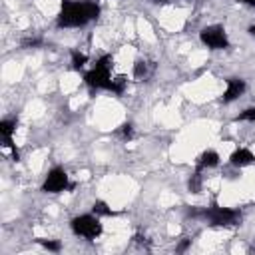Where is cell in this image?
I'll list each match as a JSON object with an SVG mask.
<instances>
[{
    "mask_svg": "<svg viewBox=\"0 0 255 255\" xmlns=\"http://www.w3.org/2000/svg\"><path fill=\"white\" fill-rule=\"evenodd\" d=\"M100 6L96 2H72L64 0L62 10L58 14V26L62 28H78L88 24L90 20L98 18Z\"/></svg>",
    "mask_w": 255,
    "mask_h": 255,
    "instance_id": "6da1fadb",
    "label": "cell"
},
{
    "mask_svg": "<svg viewBox=\"0 0 255 255\" xmlns=\"http://www.w3.org/2000/svg\"><path fill=\"white\" fill-rule=\"evenodd\" d=\"M72 231L80 237H86V239H96L100 237L102 233V223L98 219V215H78L72 219Z\"/></svg>",
    "mask_w": 255,
    "mask_h": 255,
    "instance_id": "7a4b0ae2",
    "label": "cell"
},
{
    "mask_svg": "<svg viewBox=\"0 0 255 255\" xmlns=\"http://www.w3.org/2000/svg\"><path fill=\"white\" fill-rule=\"evenodd\" d=\"M201 215H203L211 225H215V227L235 225L237 219H239V211L229 209V207H211V209H205Z\"/></svg>",
    "mask_w": 255,
    "mask_h": 255,
    "instance_id": "3957f363",
    "label": "cell"
},
{
    "mask_svg": "<svg viewBox=\"0 0 255 255\" xmlns=\"http://www.w3.org/2000/svg\"><path fill=\"white\" fill-rule=\"evenodd\" d=\"M199 38L201 42L211 48V50H223L229 46V38L225 34V30L221 26H205L201 32H199Z\"/></svg>",
    "mask_w": 255,
    "mask_h": 255,
    "instance_id": "277c9868",
    "label": "cell"
},
{
    "mask_svg": "<svg viewBox=\"0 0 255 255\" xmlns=\"http://www.w3.org/2000/svg\"><path fill=\"white\" fill-rule=\"evenodd\" d=\"M84 80H86V84L90 88H96V90H110L112 88L110 68H104V66H98V64L90 72H86Z\"/></svg>",
    "mask_w": 255,
    "mask_h": 255,
    "instance_id": "5b68a950",
    "label": "cell"
},
{
    "mask_svg": "<svg viewBox=\"0 0 255 255\" xmlns=\"http://www.w3.org/2000/svg\"><path fill=\"white\" fill-rule=\"evenodd\" d=\"M70 185H72V183L68 181V173H66L62 167H54V169L48 173V177H46L42 189H44L46 193H60V191L68 189Z\"/></svg>",
    "mask_w": 255,
    "mask_h": 255,
    "instance_id": "8992f818",
    "label": "cell"
},
{
    "mask_svg": "<svg viewBox=\"0 0 255 255\" xmlns=\"http://www.w3.org/2000/svg\"><path fill=\"white\" fill-rule=\"evenodd\" d=\"M243 92H245V82L239 78H231V80H227V90L223 92V102H233Z\"/></svg>",
    "mask_w": 255,
    "mask_h": 255,
    "instance_id": "52a82bcc",
    "label": "cell"
},
{
    "mask_svg": "<svg viewBox=\"0 0 255 255\" xmlns=\"http://www.w3.org/2000/svg\"><path fill=\"white\" fill-rule=\"evenodd\" d=\"M253 159H255V155H253L247 147H239V149H235V151L231 153V157H229L231 165H235V167L249 165V163H253Z\"/></svg>",
    "mask_w": 255,
    "mask_h": 255,
    "instance_id": "ba28073f",
    "label": "cell"
},
{
    "mask_svg": "<svg viewBox=\"0 0 255 255\" xmlns=\"http://www.w3.org/2000/svg\"><path fill=\"white\" fill-rule=\"evenodd\" d=\"M217 163H219V153L213 151V149H207V151H203L199 155V169H203V167H215Z\"/></svg>",
    "mask_w": 255,
    "mask_h": 255,
    "instance_id": "9c48e42d",
    "label": "cell"
},
{
    "mask_svg": "<svg viewBox=\"0 0 255 255\" xmlns=\"http://www.w3.org/2000/svg\"><path fill=\"white\" fill-rule=\"evenodd\" d=\"M86 62H88V56L86 54H82V52H72V66H74V70H82L84 66H86Z\"/></svg>",
    "mask_w": 255,
    "mask_h": 255,
    "instance_id": "30bf717a",
    "label": "cell"
},
{
    "mask_svg": "<svg viewBox=\"0 0 255 255\" xmlns=\"http://www.w3.org/2000/svg\"><path fill=\"white\" fill-rule=\"evenodd\" d=\"M126 84H128V80L124 78V76H118V78H114L112 80V92L114 94H124V90H126Z\"/></svg>",
    "mask_w": 255,
    "mask_h": 255,
    "instance_id": "8fae6325",
    "label": "cell"
},
{
    "mask_svg": "<svg viewBox=\"0 0 255 255\" xmlns=\"http://www.w3.org/2000/svg\"><path fill=\"white\" fill-rule=\"evenodd\" d=\"M92 209H94V213H96V215H114V211H112L104 201H96Z\"/></svg>",
    "mask_w": 255,
    "mask_h": 255,
    "instance_id": "7c38bea8",
    "label": "cell"
},
{
    "mask_svg": "<svg viewBox=\"0 0 255 255\" xmlns=\"http://www.w3.org/2000/svg\"><path fill=\"white\" fill-rule=\"evenodd\" d=\"M145 72H147L145 62H143V60H135V64H133V76H135V78H143Z\"/></svg>",
    "mask_w": 255,
    "mask_h": 255,
    "instance_id": "4fadbf2b",
    "label": "cell"
},
{
    "mask_svg": "<svg viewBox=\"0 0 255 255\" xmlns=\"http://www.w3.org/2000/svg\"><path fill=\"white\" fill-rule=\"evenodd\" d=\"M38 243L44 247V249H48V251H60L62 249V245H60V241H50V239H38Z\"/></svg>",
    "mask_w": 255,
    "mask_h": 255,
    "instance_id": "5bb4252c",
    "label": "cell"
},
{
    "mask_svg": "<svg viewBox=\"0 0 255 255\" xmlns=\"http://www.w3.org/2000/svg\"><path fill=\"white\" fill-rule=\"evenodd\" d=\"M239 122H255V108H247L237 116Z\"/></svg>",
    "mask_w": 255,
    "mask_h": 255,
    "instance_id": "9a60e30c",
    "label": "cell"
},
{
    "mask_svg": "<svg viewBox=\"0 0 255 255\" xmlns=\"http://www.w3.org/2000/svg\"><path fill=\"white\" fill-rule=\"evenodd\" d=\"M187 187H189V191H193V193H199V189H201V179H199V173H195V175L189 179Z\"/></svg>",
    "mask_w": 255,
    "mask_h": 255,
    "instance_id": "2e32d148",
    "label": "cell"
},
{
    "mask_svg": "<svg viewBox=\"0 0 255 255\" xmlns=\"http://www.w3.org/2000/svg\"><path fill=\"white\" fill-rule=\"evenodd\" d=\"M122 133H124V137H128V139H129V137L133 135V128H131L129 124H124V126H122Z\"/></svg>",
    "mask_w": 255,
    "mask_h": 255,
    "instance_id": "e0dca14e",
    "label": "cell"
},
{
    "mask_svg": "<svg viewBox=\"0 0 255 255\" xmlns=\"http://www.w3.org/2000/svg\"><path fill=\"white\" fill-rule=\"evenodd\" d=\"M187 245H189V239H187V241H183V243H181L177 249H179V251H185V249H187Z\"/></svg>",
    "mask_w": 255,
    "mask_h": 255,
    "instance_id": "ac0fdd59",
    "label": "cell"
},
{
    "mask_svg": "<svg viewBox=\"0 0 255 255\" xmlns=\"http://www.w3.org/2000/svg\"><path fill=\"white\" fill-rule=\"evenodd\" d=\"M243 4H247V6H255V0H241Z\"/></svg>",
    "mask_w": 255,
    "mask_h": 255,
    "instance_id": "d6986e66",
    "label": "cell"
},
{
    "mask_svg": "<svg viewBox=\"0 0 255 255\" xmlns=\"http://www.w3.org/2000/svg\"><path fill=\"white\" fill-rule=\"evenodd\" d=\"M249 34H251V36H255V24H253V26H249Z\"/></svg>",
    "mask_w": 255,
    "mask_h": 255,
    "instance_id": "ffe728a7",
    "label": "cell"
}]
</instances>
